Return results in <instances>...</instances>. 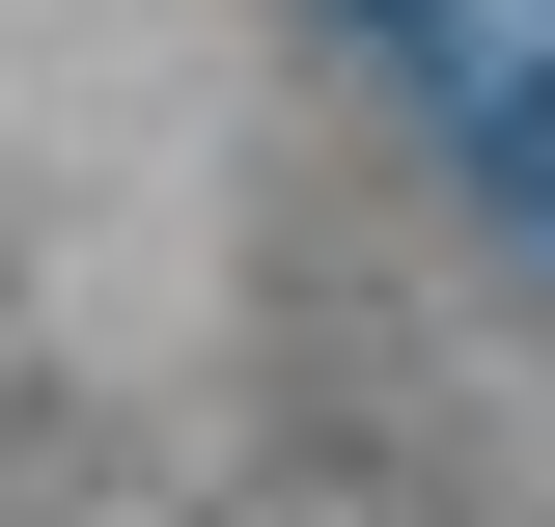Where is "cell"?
Listing matches in <instances>:
<instances>
[{
	"label": "cell",
	"instance_id": "obj_1",
	"mask_svg": "<svg viewBox=\"0 0 555 527\" xmlns=\"http://www.w3.org/2000/svg\"><path fill=\"white\" fill-rule=\"evenodd\" d=\"M500 195H528V222H555V83H528V112H500Z\"/></svg>",
	"mask_w": 555,
	"mask_h": 527
}]
</instances>
